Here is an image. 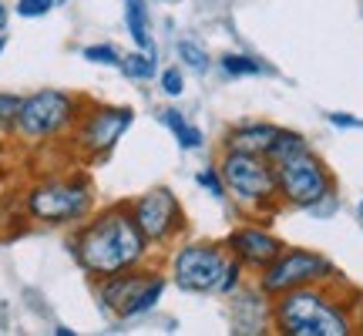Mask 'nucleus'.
<instances>
[{
  "label": "nucleus",
  "instance_id": "f257e3e1",
  "mask_svg": "<svg viewBox=\"0 0 363 336\" xmlns=\"http://www.w3.org/2000/svg\"><path fill=\"white\" fill-rule=\"evenodd\" d=\"M148 239L128 208H108L94 222H88L74 239V259L91 276H115L121 269H135L145 259Z\"/></svg>",
  "mask_w": 363,
  "mask_h": 336
},
{
  "label": "nucleus",
  "instance_id": "f03ea898",
  "mask_svg": "<svg viewBox=\"0 0 363 336\" xmlns=\"http://www.w3.org/2000/svg\"><path fill=\"white\" fill-rule=\"evenodd\" d=\"M272 323L286 336H347L353 330L347 310L337 306V299L326 296L316 286H303L276 296Z\"/></svg>",
  "mask_w": 363,
  "mask_h": 336
},
{
  "label": "nucleus",
  "instance_id": "7ed1b4c3",
  "mask_svg": "<svg viewBox=\"0 0 363 336\" xmlns=\"http://www.w3.org/2000/svg\"><path fill=\"white\" fill-rule=\"evenodd\" d=\"M222 181L225 189L252 208L272 206L279 192H276V168L266 155H249V152H225L222 155Z\"/></svg>",
  "mask_w": 363,
  "mask_h": 336
},
{
  "label": "nucleus",
  "instance_id": "20e7f679",
  "mask_svg": "<svg viewBox=\"0 0 363 336\" xmlns=\"http://www.w3.org/2000/svg\"><path fill=\"white\" fill-rule=\"evenodd\" d=\"M276 168V192L286 206L293 208H313L320 198L333 192V179L320 158L313 152H303V155H293L279 162Z\"/></svg>",
  "mask_w": 363,
  "mask_h": 336
},
{
  "label": "nucleus",
  "instance_id": "39448f33",
  "mask_svg": "<svg viewBox=\"0 0 363 336\" xmlns=\"http://www.w3.org/2000/svg\"><path fill=\"white\" fill-rule=\"evenodd\" d=\"M333 276V262L320 252L310 249H283L262 269L259 289L266 296H283L289 289H303V286H320Z\"/></svg>",
  "mask_w": 363,
  "mask_h": 336
},
{
  "label": "nucleus",
  "instance_id": "423d86ee",
  "mask_svg": "<svg viewBox=\"0 0 363 336\" xmlns=\"http://www.w3.org/2000/svg\"><path fill=\"white\" fill-rule=\"evenodd\" d=\"M165 279L158 272H138V269H121L115 276H104L98 299H101L115 316H142L162 299Z\"/></svg>",
  "mask_w": 363,
  "mask_h": 336
},
{
  "label": "nucleus",
  "instance_id": "0eeeda50",
  "mask_svg": "<svg viewBox=\"0 0 363 336\" xmlns=\"http://www.w3.org/2000/svg\"><path fill=\"white\" fill-rule=\"evenodd\" d=\"M27 208H30L34 219L51 222V225L78 222L91 212V189L84 181H67V179L40 181L27 195Z\"/></svg>",
  "mask_w": 363,
  "mask_h": 336
},
{
  "label": "nucleus",
  "instance_id": "6e6552de",
  "mask_svg": "<svg viewBox=\"0 0 363 336\" xmlns=\"http://www.w3.org/2000/svg\"><path fill=\"white\" fill-rule=\"evenodd\" d=\"M78 118V101L65 94V91H38V94H30L24 98L21 104V115H17V131L30 138V142H38V138H54V135H61V131L71 125Z\"/></svg>",
  "mask_w": 363,
  "mask_h": 336
},
{
  "label": "nucleus",
  "instance_id": "1a4fd4ad",
  "mask_svg": "<svg viewBox=\"0 0 363 336\" xmlns=\"http://www.w3.org/2000/svg\"><path fill=\"white\" fill-rule=\"evenodd\" d=\"M233 259L225 256L219 246H206V242H195L175 252L172 259V276L185 293H219L222 276L229 269Z\"/></svg>",
  "mask_w": 363,
  "mask_h": 336
},
{
  "label": "nucleus",
  "instance_id": "9d476101",
  "mask_svg": "<svg viewBox=\"0 0 363 336\" xmlns=\"http://www.w3.org/2000/svg\"><path fill=\"white\" fill-rule=\"evenodd\" d=\"M131 215H135V222H138V229L145 233L148 242H169L172 235L185 225L179 198H175L169 189H152V192H145L142 198L135 202Z\"/></svg>",
  "mask_w": 363,
  "mask_h": 336
},
{
  "label": "nucleus",
  "instance_id": "9b49d317",
  "mask_svg": "<svg viewBox=\"0 0 363 336\" xmlns=\"http://www.w3.org/2000/svg\"><path fill=\"white\" fill-rule=\"evenodd\" d=\"M131 118H135L131 108H98V111H91L78 135L81 148L91 152V155H101L108 148H115V142L131 125Z\"/></svg>",
  "mask_w": 363,
  "mask_h": 336
},
{
  "label": "nucleus",
  "instance_id": "f8f14e48",
  "mask_svg": "<svg viewBox=\"0 0 363 336\" xmlns=\"http://www.w3.org/2000/svg\"><path fill=\"white\" fill-rule=\"evenodd\" d=\"M229 249H233V259H239L242 266L262 272L272 259L283 252V242H279L276 235L256 229V225H246V229H235V233L229 235Z\"/></svg>",
  "mask_w": 363,
  "mask_h": 336
},
{
  "label": "nucleus",
  "instance_id": "ddd939ff",
  "mask_svg": "<svg viewBox=\"0 0 363 336\" xmlns=\"http://www.w3.org/2000/svg\"><path fill=\"white\" fill-rule=\"evenodd\" d=\"M276 125H242V128L229 131L225 138V152H249V155H266L272 138H276Z\"/></svg>",
  "mask_w": 363,
  "mask_h": 336
},
{
  "label": "nucleus",
  "instance_id": "4468645a",
  "mask_svg": "<svg viewBox=\"0 0 363 336\" xmlns=\"http://www.w3.org/2000/svg\"><path fill=\"white\" fill-rule=\"evenodd\" d=\"M303 152H310L306 138H303L299 131L279 128L276 138H272V145H269V152H266V158H269L272 165H279V162H286V158H293V155H303Z\"/></svg>",
  "mask_w": 363,
  "mask_h": 336
},
{
  "label": "nucleus",
  "instance_id": "2eb2a0df",
  "mask_svg": "<svg viewBox=\"0 0 363 336\" xmlns=\"http://www.w3.org/2000/svg\"><path fill=\"white\" fill-rule=\"evenodd\" d=\"M125 21H128V34L131 40L145 47V51H152V34H148V11H145L142 0H128V7H125Z\"/></svg>",
  "mask_w": 363,
  "mask_h": 336
},
{
  "label": "nucleus",
  "instance_id": "dca6fc26",
  "mask_svg": "<svg viewBox=\"0 0 363 336\" xmlns=\"http://www.w3.org/2000/svg\"><path fill=\"white\" fill-rule=\"evenodd\" d=\"M165 125H169L172 135L179 138L182 148H189V152L202 148V131L195 128V125H189V121H185V118H182L179 111H165Z\"/></svg>",
  "mask_w": 363,
  "mask_h": 336
},
{
  "label": "nucleus",
  "instance_id": "f3484780",
  "mask_svg": "<svg viewBox=\"0 0 363 336\" xmlns=\"http://www.w3.org/2000/svg\"><path fill=\"white\" fill-rule=\"evenodd\" d=\"M222 71L233 74V78H242V74H259L266 67H262L256 57H249V54H225V57H222Z\"/></svg>",
  "mask_w": 363,
  "mask_h": 336
},
{
  "label": "nucleus",
  "instance_id": "a211bd4d",
  "mask_svg": "<svg viewBox=\"0 0 363 336\" xmlns=\"http://www.w3.org/2000/svg\"><path fill=\"white\" fill-rule=\"evenodd\" d=\"M21 104H24V98H21V94H4V91H0V131L17 128Z\"/></svg>",
  "mask_w": 363,
  "mask_h": 336
},
{
  "label": "nucleus",
  "instance_id": "6ab92c4d",
  "mask_svg": "<svg viewBox=\"0 0 363 336\" xmlns=\"http://www.w3.org/2000/svg\"><path fill=\"white\" fill-rule=\"evenodd\" d=\"M121 71L131 74V78H152V74H155V61L145 57V54H131V57L121 61Z\"/></svg>",
  "mask_w": 363,
  "mask_h": 336
},
{
  "label": "nucleus",
  "instance_id": "aec40b11",
  "mask_svg": "<svg viewBox=\"0 0 363 336\" xmlns=\"http://www.w3.org/2000/svg\"><path fill=\"white\" fill-rule=\"evenodd\" d=\"M179 57L192 67V71H206V67H208V54L202 51L199 44H192V40H182V44H179Z\"/></svg>",
  "mask_w": 363,
  "mask_h": 336
},
{
  "label": "nucleus",
  "instance_id": "412c9836",
  "mask_svg": "<svg viewBox=\"0 0 363 336\" xmlns=\"http://www.w3.org/2000/svg\"><path fill=\"white\" fill-rule=\"evenodd\" d=\"M199 185L212 192V198H225V181H222V172L219 168H206V172H199Z\"/></svg>",
  "mask_w": 363,
  "mask_h": 336
},
{
  "label": "nucleus",
  "instance_id": "4be33fe9",
  "mask_svg": "<svg viewBox=\"0 0 363 336\" xmlns=\"http://www.w3.org/2000/svg\"><path fill=\"white\" fill-rule=\"evenodd\" d=\"M54 7V0H17V13L21 17H44Z\"/></svg>",
  "mask_w": 363,
  "mask_h": 336
},
{
  "label": "nucleus",
  "instance_id": "5701e85b",
  "mask_svg": "<svg viewBox=\"0 0 363 336\" xmlns=\"http://www.w3.org/2000/svg\"><path fill=\"white\" fill-rule=\"evenodd\" d=\"M84 57L88 61H94V65H121V57H118L115 47H84Z\"/></svg>",
  "mask_w": 363,
  "mask_h": 336
},
{
  "label": "nucleus",
  "instance_id": "b1692460",
  "mask_svg": "<svg viewBox=\"0 0 363 336\" xmlns=\"http://www.w3.org/2000/svg\"><path fill=\"white\" fill-rule=\"evenodd\" d=\"M162 88H165V94H172V98H179L182 91H185V81H182L179 67H169V71L162 74Z\"/></svg>",
  "mask_w": 363,
  "mask_h": 336
},
{
  "label": "nucleus",
  "instance_id": "393cba45",
  "mask_svg": "<svg viewBox=\"0 0 363 336\" xmlns=\"http://www.w3.org/2000/svg\"><path fill=\"white\" fill-rule=\"evenodd\" d=\"M239 276H242V262H239V259H233V262H229V269H225V276H222L219 293H233L235 286H239Z\"/></svg>",
  "mask_w": 363,
  "mask_h": 336
},
{
  "label": "nucleus",
  "instance_id": "a878e982",
  "mask_svg": "<svg viewBox=\"0 0 363 336\" xmlns=\"http://www.w3.org/2000/svg\"><path fill=\"white\" fill-rule=\"evenodd\" d=\"M330 121H333L337 128H363V121H360V118L343 115V111H333V115H330Z\"/></svg>",
  "mask_w": 363,
  "mask_h": 336
},
{
  "label": "nucleus",
  "instance_id": "bb28decb",
  "mask_svg": "<svg viewBox=\"0 0 363 336\" xmlns=\"http://www.w3.org/2000/svg\"><path fill=\"white\" fill-rule=\"evenodd\" d=\"M357 323H360V330H363V306H360V316H357Z\"/></svg>",
  "mask_w": 363,
  "mask_h": 336
},
{
  "label": "nucleus",
  "instance_id": "cd10ccee",
  "mask_svg": "<svg viewBox=\"0 0 363 336\" xmlns=\"http://www.w3.org/2000/svg\"><path fill=\"white\" fill-rule=\"evenodd\" d=\"M357 215H360V222H363V202H360V208H357Z\"/></svg>",
  "mask_w": 363,
  "mask_h": 336
},
{
  "label": "nucleus",
  "instance_id": "c85d7f7f",
  "mask_svg": "<svg viewBox=\"0 0 363 336\" xmlns=\"http://www.w3.org/2000/svg\"><path fill=\"white\" fill-rule=\"evenodd\" d=\"M0 21H4V7H0Z\"/></svg>",
  "mask_w": 363,
  "mask_h": 336
},
{
  "label": "nucleus",
  "instance_id": "c756f323",
  "mask_svg": "<svg viewBox=\"0 0 363 336\" xmlns=\"http://www.w3.org/2000/svg\"><path fill=\"white\" fill-rule=\"evenodd\" d=\"M0 47H4V40H0Z\"/></svg>",
  "mask_w": 363,
  "mask_h": 336
}]
</instances>
